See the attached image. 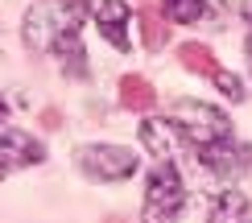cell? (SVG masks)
<instances>
[{
    "mask_svg": "<svg viewBox=\"0 0 252 223\" xmlns=\"http://www.w3.org/2000/svg\"><path fill=\"white\" fill-rule=\"evenodd\" d=\"M83 17H87V0H46L25 13L21 37L33 54H54L62 70H70L75 79L87 74V54L79 46Z\"/></svg>",
    "mask_w": 252,
    "mask_h": 223,
    "instance_id": "cell-1",
    "label": "cell"
},
{
    "mask_svg": "<svg viewBox=\"0 0 252 223\" xmlns=\"http://www.w3.org/2000/svg\"><path fill=\"white\" fill-rule=\"evenodd\" d=\"M186 207V186L174 161H157L149 169L145 182V207H141V223H178Z\"/></svg>",
    "mask_w": 252,
    "mask_h": 223,
    "instance_id": "cell-2",
    "label": "cell"
},
{
    "mask_svg": "<svg viewBox=\"0 0 252 223\" xmlns=\"http://www.w3.org/2000/svg\"><path fill=\"white\" fill-rule=\"evenodd\" d=\"M75 165L91 182H128V178L141 169V157L124 145H103V141H91V145H79L75 153Z\"/></svg>",
    "mask_w": 252,
    "mask_h": 223,
    "instance_id": "cell-3",
    "label": "cell"
},
{
    "mask_svg": "<svg viewBox=\"0 0 252 223\" xmlns=\"http://www.w3.org/2000/svg\"><path fill=\"white\" fill-rule=\"evenodd\" d=\"M170 120L182 128V136L190 141V149L198 145H215V141H227L232 136V124H227V116L211 108V103H198V99H178Z\"/></svg>",
    "mask_w": 252,
    "mask_h": 223,
    "instance_id": "cell-4",
    "label": "cell"
},
{
    "mask_svg": "<svg viewBox=\"0 0 252 223\" xmlns=\"http://www.w3.org/2000/svg\"><path fill=\"white\" fill-rule=\"evenodd\" d=\"M194 161L207 165L211 174L219 178H240L252 169V145H240V141H215V145H198L194 149Z\"/></svg>",
    "mask_w": 252,
    "mask_h": 223,
    "instance_id": "cell-5",
    "label": "cell"
},
{
    "mask_svg": "<svg viewBox=\"0 0 252 223\" xmlns=\"http://www.w3.org/2000/svg\"><path fill=\"white\" fill-rule=\"evenodd\" d=\"M0 161H4L8 169L41 165V161H46V145L33 141L29 132L13 128V124H0Z\"/></svg>",
    "mask_w": 252,
    "mask_h": 223,
    "instance_id": "cell-6",
    "label": "cell"
},
{
    "mask_svg": "<svg viewBox=\"0 0 252 223\" xmlns=\"http://www.w3.org/2000/svg\"><path fill=\"white\" fill-rule=\"evenodd\" d=\"M141 145L149 149L157 161H174V157H182V149L190 141L182 136V128H178L174 120H157V116H153V120L141 124Z\"/></svg>",
    "mask_w": 252,
    "mask_h": 223,
    "instance_id": "cell-7",
    "label": "cell"
},
{
    "mask_svg": "<svg viewBox=\"0 0 252 223\" xmlns=\"http://www.w3.org/2000/svg\"><path fill=\"white\" fill-rule=\"evenodd\" d=\"M95 25H99V37L112 41L116 50H128L132 46V33H128L132 8L124 4V0H99V4H95Z\"/></svg>",
    "mask_w": 252,
    "mask_h": 223,
    "instance_id": "cell-8",
    "label": "cell"
},
{
    "mask_svg": "<svg viewBox=\"0 0 252 223\" xmlns=\"http://www.w3.org/2000/svg\"><path fill=\"white\" fill-rule=\"evenodd\" d=\"M120 103L128 112H149L153 103H157L153 83L145 79V74H124V79H120Z\"/></svg>",
    "mask_w": 252,
    "mask_h": 223,
    "instance_id": "cell-9",
    "label": "cell"
},
{
    "mask_svg": "<svg viewBox=\"0 0 252 223\" xmlns=\"http://www.w3.org/2000/svg\"><path fill=\"white\" fill-rule=\"evenodd\" d=\"M211 223H252V207L240 190H223L211 203Z\"/></svg>",
    "mask_w": 252,
    "mask_h": 223,
    "instance_id": "cell-10",
    "label": "cell"
},
{
    "mask_svg": "<svg viewBox=\"0 0 252 223\" xmlns=\"http://www.w3.org/2000/svg\"><path fill=\"white\" fill-rule=\"evenodd\" d=\"M178 62H182L190 74H207V79L219 70L215 66V54L203 46V41H182V46H178Z\"/></svg>",
    "mask_w": 252,
    "mask_h": 223,
    "instance_id": "cell-11",
    "label": "cell"
},
{
    "mask_svg": "<svg viewBox=\"0 0 252 223\" xmlns=\"http://www.w3.org/2000/svg\"><path fill=\"white\" fill-rule=\"evenodd\" d=\"M136 25H141V41L145 50H165V41H170V25H165L161 13H153V8H141L136 13Z\"/></svg>",
    "mask_w": 252,
    "mask_h": 223,
    "instance_id": "cell-12",
    "label": "cell"
},
{
    "mask_svg": "<svg viewBox=\"0 0 252 223\" xmlns=\"http://www.w3.org/2000/svg\"><path fill=\"white\" fill-rule=\"evenodd\" d=\"M207 13V0H165V17L178 25H198Z\"/></svg>",
    "mask_w": 252,
    "mask_h": 223,
    "instance_id": "cell-13",
    "label": "cell"
},
{
    "mask_svg": "<svg viewBox=\"0 0 252 223\" xmlns=\"http://www.w3.org/2000/svg\"><path fill=\"white\" fill-rule=\"evenodd\" d=\"M211 79H215L219 95H227V99H232V103H240V99H244V83H240V79H236L232 70H215Z\"/></svg>",
    "mask_w": 252,
    "mask_h": 223,
    "instance_id": "cell-14",
    "label": "cell"
},
{
    "mask_svg": "<svg viewBox=\"0 0 252 223\" xmlns=\"http://www.w3.org/2000/svg\"><path fill=\"white\" fill-rule=\"evenodd\" d=\"M4 116H8V103H4V99H0V124H4Z\"/></svg>",
    "mask_w": 252,
    "mask_h": 223,
    "instance_id": "cell-15",
    "label": "cell"
},
{
    "mask_svg": "<svg viewBox=\"0 0 252 223\" xmlns=\"http://www.w3.org/2000/svg\"><path fill=\"white\" fill-rule=\"evenodd\" d=\"M244 21H248V25H252V4H244Z\"/></svg>",
    "mask_w": 252,
    "mask_h": 223,
    "instance_id": "cell-16",
    "label": "cell"
},
{
    "mask_svg": "<svg viewBox=\"0 0 252 223\" xmlns=\"http://www.w3.org/2000/svg\"><path fill=\"white\" fill-rule=\"evenodd\" d=\"M4 178H8V165H4V161H0V182H4Z\"/></svg>",
    "mask_w": 252,
    "mask_h": 223,
    "instance_id": "cell-17",
    "label": "cell"
},
{
    "mask_svg": "<svg viewBox=\"0 0 252 223\" xmlns=\"http://www.w3.org/2000/svg\"><path fill=\"white\" fill-rule=\"evenodd\" d=\"M248 66H252V37H248Z\"/></svg>",
    "mask_w": 252,
    "mask_h": 223,
    "instance_id": "cell-18",
    "label": "cell"
}]
</instances>
